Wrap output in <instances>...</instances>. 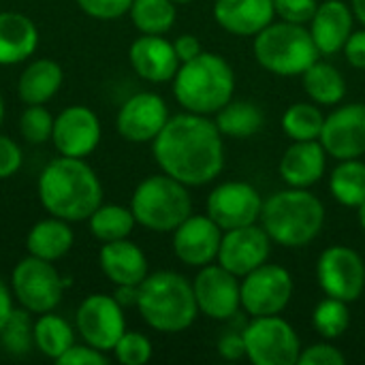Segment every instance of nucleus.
<instances>
[{"mask_svg": "<svg viewBox=\"0 0 365 365\" xmlns=\"http://www.w3.org/2000/svg\"><path fill=\"white\" fill-rule=\"evenodd\" d=\"M346 357L331 344H312L302 351L297 364L302 365H342Z\"/></svg>", "mask_w": 365, "mask_h": 365, "instance_id": "41", "label": "nucleus"}, {"mask_svg": "<svg viewBox=\"0 0 365 365\" xmlns=\"http://www.w3.org/2000/svg\"><path fill=\"white\" fill-rule=\"evenodd\" d=\"M272 240L263 227L248 225L240 229H229L222 235L220 250H218V263L229 269L231 274L246 276L259 265L267 263Z\"/></svg>", "mask_w": 365, "mask_h": 365, "instance_id": "16", "label": "nucleus"}, {"mask_svg": "<svg viewBox=\"0 0 365 365\" xmlns=\"http://www.w3.org/2000/svg\"><path fill=\"white\" fill-rule=\"evenodd\" d=\"M137 308L150 327L165 334L188 329L199 312L192 284L175 272L145 276L139 284Z\"/></svg>", "mask_w": 365, "mask_h": 365, "instance_id": "5", "label": "nucleus"}, {"mask_svg": "<svg viewBox=\"0 0 365 365\" xmlns=\"http://www.w3.org/2000/svg\"><path fill=\"white\" fill-rule=\"evenodd\" d=\"M357 210H359V212H357V214H359V225L365 229V201L357 207Z\"/></svg>", "mask_w": 365, "mask_h": 365, "instance_id": "50", "label": "nucleus"}, {"mask_svg": "<svg viewBox=\"0 0 365 365\" xmlns=\"http://www.w3.org/2000/svg\"><path fill=\"white\" fill-rule=\"evenodd\" d=\"M60 365H105L107 364V357L103 355V351L94 349V346H71L60 359Z\"/></svg>", "mask_w": 365, "mask_h": 365, "instance_id": "42", "label": "nucleus"}, {"mask_svg": "<svg viewBox=\"0 0 365 365\" xmlns=\"http://www.w3.org/2000/svg\"><path fill=\"white\" fill-rule=\"evenodd\" d=\"M291 295H293V278L280 265L263 263L244 276L242 308L252 319L280 314L291 302Z\"/></svg>", "mask_w": 365, "mask_h": 365, "instance_id": "9", "label": "nucleus"}, {"mask_svg": "<svg viewBox=\"0 0 365 365\" xmlns=\"http://www.w3.org/2000/svg\"><path fill=\"white\" fill-rule=\"evenodd\" d=\"M321 143L338 160H351L365 154V105L351 103L325 118Z\"/></svg>", "mask_w": 365, "mask_h": 365, "instance_id": "15", "label": "nucleus"}, {"mask_svg": "<svg viewBox=\"0 0 365 365\" xmlns=\"http://www.w3.org/2000/svg\"><path fill=\"white\" fill-rule=\"evenodd\" d=\"M255 58L257 62L276 75L293 77L304 75L308 66L319 60V47L302 24H269L255 34Z\"/></svg>", "mask_w": 365, "mask_h": 365, "instance_id": "6", "label": "nucleus"}, {"mask_svg": "<svg viewBox=\"0 0 365 365\" xmlns=\"http://www.w3.org/2000/svg\"><path fill=\"white\" fill-rule=\"evenodd\" d=\"M274 0H216L214 17L231 34L252 36L272 24Z\"/></svg>", "mask_w": 365, "mask_h": 365, "instance_id": "21", "label": "nucleus"}, {"mask_svg": "<svg viewBox=\"0 0 365 365\" xmlns=\"http://www.w3.org/2000/svg\"><path fill=\"white\" fill-rule=\"evenodd\" d=\"M216 126L227 137H252L263 126V113L261 109L250 101H235L227 103L216 118Z\"/></svg>", "mask_w": 365, "mask_h": 365, "instance_id": "29", "label": "nucleus"}, {"mask_svg": "<svg viewBox=\"0 0 365 365\" xmlns=\"http://www.w3.org/2000/svg\"><path fill=\"white\" fill-rule=\"evenodd\" d=\"M21 135L28 143H45L53 133V118L41 105H30L19 120Z\"/></svg>", "mask_w": 365, "mask_h": 365, "instance_id": "37", "label": "nucleus"}, {"mask_svg": "<svg viewBox=\"0 0 365 365\" xmlns=\"http://www.w3.org/2000/svg\"><path fill=\"white\" fill-rule=\"evenodd\" d=\"M38 195L45 210L62 220H86L103 201V188L94 171L73 156H62L45 167Z\"/></svg>", "mask_w": 365, "mask_h": 365, "instance_id": "2", "label": "nucleus"}, {"mask_svg": "<svg viewBox=\"0 0 365 365\" xmlns=\"http://www.w3.org/2000/svg\"><path fill=\"white\" fill-rule=\"evenodd\" d=\"M218 353L222 359L227 361H237L246 355V342H244V331L235 334V331H227L220 340H218Z\"/></svg>", "mask_w": 365, "mask_h": 365, "instance_id": "44", "label": "nucleus"}, {"mask_svg": "<svg viewBox=\"0 0 365 365\" xmlns=\"http://www.w3.org/2000/svg\"><path fill=\"white\" fill-rule=\"evenodd\" d=\"M154 156L160 169L186 186L210 184L225 167L222 133L199 113L169 118L154 139Z\"/></svg>", "mask_w": 365, "mask_h": 365, "instance_id": "1", "label": "nucleus"}, {"mask_svg": "<svg viewBox=\"0 0 365 365\" xmlns=\"http://www.w3.org/2000/svg\"><path fill=\"white\" fill-rule=\"evenodd\" d=\"M77 4L92 17L113 19L130 11L133 0H77Z\"/></svg>", "mask_w": 365, "mask_h": 365, "instance_id": "40", "label": "nucleus"}, {"mask_svg": "<svg viewBox=\"0 0 365 365\" xmlns=\"http://www.w3.org/2000/svg\"><path fill=\"white\" fill-rule=\"evenodd\" d=\"M235 75L229 62L218 53L201 51L197 58L182 62L173 77L178 103L199 115L218 113L233 96Z\"/></svg>", "mask_w": 365, "mask_h": 365, "instance_id": "3", "label": "nucleus"}, {"mask_svg": "<svg viewBox=\"0 0 365 365\" xmlns=\"http://www.w3.org/2000/svg\"><path fill=\"white\" fill-rule=\"evenodd\" d=\"M77 329L86 344L98 351H113L124 329L122 306L109 295H90L77 310Z\"/></svg>", "mask_w": 365, "mask_h": 365, "instance_id": "14", "label": "nucleus"}, {"mask_svg": "<svg viewBox=\"0 0 365 365\" xmlns=\"http://www.w3.org/2000/svg\"><path fill=\"white\" fill-rule=\"evenodd\" d=\"M173 2H190V0H173Z\"/></svg>", "mask_w": 365, "mask_h": 365, "instance_id": "52", "label": "nucleus"}, {"mask_svg": "<svg viewBox=\"0 0 365 365\" xmlns=\"http://www.w3.org/2000/svg\"><path fill=\"white\" fill-rule=\"evenodd\" d=\"M173 47H175V53H178L180 62H188V60L197 58V56L203 51L199 38L192 36V34H182V36H178L175 43H173Z\"/></svg>", "mask_w": 365, "mask_h": 365, "instance_id": "46", "label": "nucleus"}, {"mask_svg": "<svg viewBox=\"0 0 365 365\" xmlns=\"http://www.w3.org/2000/svg\"><path fill=\"white\" fill-rule=\"evenodd\" d=\"M130 64L139 77L160 83L175 77L180 58L173 43L165 41L160 34H143L130 45Z\"/></svg>", "mask_w": 365, "mask_h": 365, "instance_id": "20", "label": "nucleus"}, {"mask_svg": "<svg viewBox=\"0 0 365 365\" xmlns=\"http://www.w3.org/2000/svg\"><path fill=\"white\" fill-rule=\"evenodd\" d=\"M346 58L355 68H364L365 71V30H359L355 34L349 36L346 45H344Z\"/></svg>", "mask_w": 365, "mask_h": 365, "instance_id": "45", "label": "nucleus"}, {"mask_svg": "<svg viewBox=\"0 0 365 365\" xmlns=\"http://www.w3.org/2000/svg\"><path fill=\"white\" fill-rule=\"evenodd\" d=\"M261 222L269 240L287 248H299L321 233L325 207L306 188L280 190L263 203Z\"/></svg>", "mask_w": 365, "mask_h": 365, "instance_id": "4", "label": "nucleus"}, {"mask_svg": "<svg viewBox=\"0 0 365 365\" xmlns=\"http://www.w3.org/2000/svg\"><path fill=\"white\" fill-rule=\"evenodd\" d=\"M317 278L327 297H336L351 304L364 293L365 265L353 248L331 246L319 259Z\"/></svg>", "mask_w": 365, "mask_h": 365, "instance_id": "11", "label": "nucleus"}, {"mask_svg": "<svg viewBox=\"0 0 365 365\" xmlns=\"http://www.w3.org/2000/svg\"><path fill=\"white\" fill-rule=\"evenodd\" d=\"M135 216L133 210H126L122 205H101L92 216H90V229L94 237L103 242H115V240H126L135 227Z\"/></svg>", "mask_w": 365, "mask_h": 365, "instance_id": "32", "label": "nucleus"}, {"mask_svg": "<svg viewBox=\"0 0 365 365\" xmlns=\"http://www.w3.org/2000/svg\"><path fill=\"white\" fill-rule=\"evenodd\" d=\"M312 323L323 338H327V340L340 338L351 325V314H349L346 302L336 299V297L323 299L312 314Z\"/></svg>", "mask_w": 365, "mask_h": 365, "instance_id": "35", "label": "nucleus"}, {"mask_svg": "<svg viewBox=\"0 0 365 365\" xmlns=\"http://www.w3.org/2000/svg\"><path fill=\"white\" fill-rule=\"evenodd\" d=\"M130 17L143 34H165L175 21L173 0H133Z\"/></svg>", "mask_w": 365, "mask_h": 365, "instance_id": "33", "label": "nucleus"}, {"mask_svg": "<svg viewBox=\"0 0 365 365\" xmlns=\"http://www.w3.org/2000/svg\"><path fill=\"white\" fill-rule=\"evenodd\" d=\"M51 139L62 156L83 158L101 141L98 118L88 107H68L53 120Z\"/></svg>", "mask_w": 365, "mask_h": 365, "instance_id": "19", "label": "nucleus"}, {"mask_svg": "<svg viewBox=\"0 0 365 365\" xmlns=\"http://www.w3.org/2000/svg\"><path fill=\"white\" fill-rule=\"evenodd\" d=\"M263 199L246 182H225L207 197V216L225 231L255 225L261 218Z\"/></svg>", "mask_w": 365, "mask_h": 365, "instance_id": "12", "label": "nucleus"}, {"mask_svg": "<svg viewBox=\"0 0 365 365\" xmlns=\"http://www.w3.org/2000/svg\"><path fill=\"white\" fill-rule=\"evenodd\" d=\"M310 34L319 47V53L331 56L340 51L353 34L351 9L340 0H327L319 4L310 21Z\"/></svg>", "mask_w": 365, "mask_h": 365, "instance_id": "22", "label": "nucleus"}, {"mask_svg": "<svg viewBox=\"0 0 365 365\" xmlns=\"http://www.w3.org/2000/svg\"><path fill=\"white\" fill-rule=\"evenodd\" d=\"M11 312H13L11 293H9V289L4 287V282L0 280V329H2V327H4V323L9 321Z\"/></svg>", "mask_w": 365, "mask_h": 365, "instance_id": "48", "label": "nucleus"}, {"mask_svg": "<svg viewBox=\"0 0 365 365\" xmlns=\"http://www.w3.org/2000/svg\"><path fill=\"white\" fill-rule=\"evenodd\" d=\"M304 88L319 105H336L346 94V81L342 73L336 66L319 60L304 71Z\"/></svg>", "mask_w": 365, "mask_h": 365, "instance_id": "28", "label": "nucleus"}, {"mask_svg": "<svg viewBox=\"0 0 365 365\" xmlns=\"http://www.w3.org/2000/svg\"><path fill=\"white\" fill-rule=\"evenodd\" d=\"M34 344L45 357L58 361L73 346V331L64 319L45 314L34 323Z\"/></svg>", "mask_w": 365, "mask_h": 365, "instance_id": "31", "label": "nucleus"}, {"mask_svg": "<svg viewBox=\"0 0 365 365\" xmlns=\"http://www.w3.org/2000/svg\"><path fill=\"white\" fill-rule=\"evenodd\" d=\"M246 357L255 365H295L302 346L293 327L274 317H255L250 325L244 327Z\"/></svg>", "mask_w": 365, "mask_h": 365, "instance_id": "8", "label": "nucleus"}, {"mask_svg": "<svg viewBox=\"0 0 365 365\" xmlns=\"http://www.w3.org/2000/svg\"><path fill=\"white\" fill-rule=\"evenodd\" d=\"M13 291L28 312H49L60 304L62 280L51 261L30 255L13 269Z\"/></svg>", "mask_w": 365, "mask_h": 365, "instance_id": "10", "label": "nucleus"}, {"mask_svg": "<svg viewBox=\"0 0 365 365\" xmlns=\"http://www.w3.org/2000/svg\"><path fill=\"white\" fill-rule=\"evenodd\" d=\"M2 113H4V109H2V98H0V122H2Z\"/></svg>", "mask_w": 365, "mask_h": 365, "instance_id": "51", "label": "nucleus"}, {"mask_svg": "<svg viewBox=\"0 0 365 365\" xmlns=\"http://www.w3.org/2000/svg\"><path fill=\"white\" fill-rule=\"evenodd\" d=\"M133 216L150 231H175L192 212V201L186 184L171 175H152L143 180L130 201Z\"/></svg>", "mask_w": 365, "mask_h": 365, "instance_id": "7", "label": "nucleus"}, {"mask_svg": "<svg viewBox=\"0 0 365 365\" xmlns=\"http://www.w3.org/2000/svg\"><path fill=\"white\" fill-rule=\"evenodd\" d=\"M36 28L21 13H0V64H15L36 49Z\"/></svg>", "mask_w": 365, "mask_h": 365, "instance_id": "25", "label": "nucleus"}, {"mask_svg": "<svg viewBox=\"0 0 365 365\" xmlns=\"http://www.w3.org/2000/svg\"><path fill=\"white\" fill-rule=\"evenodd\" d=\"M0 331L4 349L13 355H26L30 351V344L34 342V327L26 310H13Z\"/></svg>", "mask_w": 365, "mask_h": 365, "instance_id": "36", "label": "nucleus"}, {"mask_svg": "<svg viewBox=\"0 0 365 365\" xmlns=\"http://www.w3.org/2000/svg\"><path fill=\"white\" fill-rule=\"evenodd\" d=\"M21 165V152L19 148L9 139L0 135V180L13 175Z\"/></svg>", "mask_w": 365, "mask_h": 365, "instance_id": "43", "label": "nucleus"}, {"mask_svg": "<svg viewBox=\"0 0 365 365\" xmlns=\"http://www.w3.org/2000/svg\"><path fill=\"white\" fill-rule=\"evenodd\" d=\"M118 361L124 365H143L152 357V344L143 334L124 331L118 344L113 346Z\"/></svg>", "mask_w": 365, "mask_h": 365, "instance_id": "38", "label": "nucleus"}, {"mask_svg": "<svg viewBox=\"0 0 365 365\" xmlns=\"http://www.w3.org/2000/svg\"><path fill=\"white\" fill-rule=\"evenodd\" d=\"M101 267L115 284H141L148 276V261L139 246L126 240L105 242L101 250Z\"/></svg>", "mask_w": 365, "mask_h": 365, "instance_id": "24", "label": "nucleus"}, {"mask_svg": "<svg viewBox=\"0 0 365 365\" xmlns=\"http://www.w3.org/2000/svg\"><path fill=\"white\" fill-rule=\"evenodd\" d=\"M192 289L199 310L210 319L227 321L235 317L242 306V284L237 276L222 265H203Z\"/></svg>", "mask_w": 365, "mask_h": 365, "instance_id": "13", "label": "nucleus"}, {"mask_svg": "<svg viewBox=\"0 0 365 365\" xmlns=\"http://www.w3.org/2000/svg\"><path fill=\"white\" fill-rule=\"evenodd\" d=\"M325 148L321 141H295L280 160V175L291 188H308L325 173Z\"/></svg>", "mask_w": 365, "mask_h": 365, "instance_id": "23", "label": "nucleus"}, {"mask_svg": "<svg viewBox=\"0 0 365 365\" xmlns=\"http://www.w3.org/2000/svg\"><path fill=\"white\" fill-rule=\"evenodd\" d=\"M115 302L124 308V306H137L139 302V284H118L115 291Z\"/></svg>", "mask_w": 365, "mask_h": 365, "instance_id": "47", "label": "nucleus"}, {"mask_svg": "<svg viewBox=\"0 0 365 365\" xmlns=\"http://www.w3.org/2000/svg\"><path fill=\"white\" fill-rule=\"evenodd\" d=\"M73 246V231L66 227L62 218L56 220H43L32 227L28 233V250L32 257L56 261L64 257Z\"/></svg>", "mask_w": 365, "mask_h": 365, "instance_id": "27", "label": "nucleus"}, {"mask_svg": "<svg viewBox=\"0 0 365 365\" xmlns=\"http://www.w3.org/2000/svg\"><path fill=\"white\" fill-rule=\"evenodd\" d=\"M169 120L165 101L158 94L141 92L130 96L118 113V130L124 139L143 143L154 141Z\"/></svg>", "mask_w": 365, "mask_h": 365, "instance_id": "18", "label": "nucleus"}, {"mask_svg": "<svg viewBox=\"0 0 365 365\" xmlns=\"http://www.w3.org/2000/svg\"><path fill=\"white\" fill-rule=\"evenodd\" d=\"M331 195L346 207H359L365 201V165L351 158L342 160L329 182Z\"/></svg>", "mask_w": 365, "mask_h": 365, "instance_id": "30", "label": "nucleus"}, {"mask_svg": "<svg viewBox=\"0 0 365 365\" xmlns=\"http://www.w3.org/2000/svg\"><path fill=\"white\" fill-rule=\"evenodd\" d=\"M222 229L210 216H188L173 235L175 257L192 267L210 265L218 259Z\"/></svg>", "mask_w": 365, "mask_h": 365, "instance_id": "17", "label": "nucleus"}, {"mask_svg": "<svg viewBox=\"0 0 365 365\" xmlns=\"http://www.w3.org/2000/svg\"><path fill=\"white\" fill-rule=\"evenodd\" d=\"M353 9H355V15L359 17V21L365 24V0H353Z\"/></svg>", "mask_w": 365, "mask_h": 365, "instance_id": "49", "label": "nucleus"}, {"mask_svg": "<svg viewBox=\"0 0 365 365\" xmlns=\"http://www.w3.org/2000/svg\"><path fill=\"white\" fill-rule=\"evenodd\" d=\"M62 83V68L53 60L32 62L19 77V96L28 105H43L49 101Z\"/></svg>", "mask_w": 365, "mask_h": 365, "instance_id": "26", "label": "nucleus"}, {"mask_svg": "<svg viewBox=\"0 0 365 365\" xmlns=\"http://www.w3.org/2000/svg\"><path fill=\"white\" fill-rule=\"evenodd\" d=\"M319 4L317 0H274V11L282 21L291 24H310Z\"/></svg>", "mask_w": 365, "mask_h": 365, "instance_id": "39", "label": "nucleus"}, {"mask_svg": "<svg viewBox=\"0 0 365 365\" xmlns=\"http://www.w3.org/2000/svg\"><path fill=\"white\" fill-rule=\"evenodd\" d=\"M325 118L310 103H295L282 115V128L293 141H312L321 137Z\"/></svg>", "mask_w": 365, "mask_h": 365, "instance_id": "34", "label": "nucleus"}]
</instances>
